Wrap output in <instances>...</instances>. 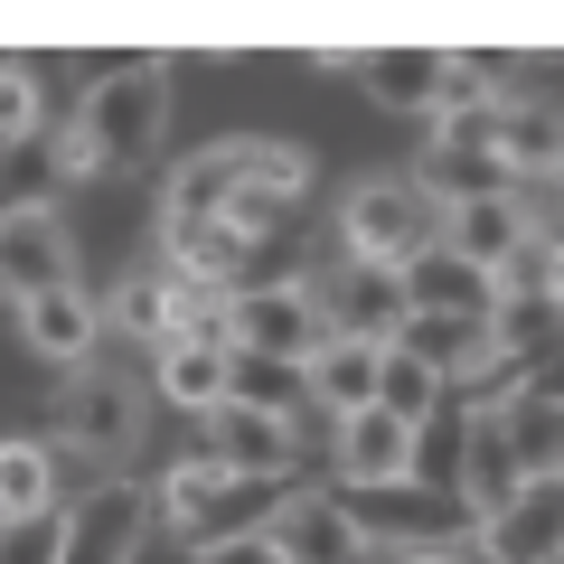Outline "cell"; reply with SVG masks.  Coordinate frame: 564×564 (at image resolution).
<instances>
[{
    "label": "cell",
    "instance_id": "e0dca14e",
    "mask_svg": "<svg viewBox=\"0 0 564 564\" xmlns=\"http://www.w3.org/2000/svg\"><path fill=\"white\" fill-rule=\"evenodd\" d=\"M518 236H536V226H527V207H518V188H499V198H462V207H443V254L480 263V273H499V263L518 254Z\"/></svg>",
    "mask_w": 564,
    "mask_h": 564
},
{
    "label": "cell",
    "instance_id": "7402d4cb",
    "mask_svg": "<svg viewBox=\"0 0 564 564\" xmlns=\"http://www.w3.org/2000/svg\"><path fill=\"white\" fill-rule=\"evenodd\" d=\"M226 404H254V414L302 423L311 414V386H302V367H282V358H245V348H226Z\"/></svg>",
    "mask_w": 564,
    "mask_h": 564
},
{
    "label": "cell",
    "instance_id": "cb8c5ba5",
    "mask_svg": "<svg viewBox=\"0 0 564 564\" xmlns=\"http://www.w3.org/2000/svg\"><path fill=\"white\" fill-rule=\"evenodd\" d=\"M151 386H161L170 404H188V414H217V404H226V348L170 339L161 358H151Z\"/></svg>",
    "mask_w": 564,
    "mask_h": 564
},
{
    "label": "cell",
    "instance_id": "f1b7e54d",
    "mask_svg": "<svg viewBox=\"0 0 564 564\" xmlns=\"http://www.w3.org/2000/svg\"><path fill=\"white\" fill-rule=\"evenodd\" d=\"M555 273H564L555 236H518V254H508L489 282H499V302H555Z\"/></svg>",
    "mask_w": 564,
    "mask_h": 564
},
{
    "label": "cell",
    "instance_id": "83f0119b",
    "mask_svg": "<svg viewBox=\"0 0 564 564\" xmlns=\"http://www.w3.org/2000/svg\"><path fill=\"white\" fill-rule=\"evenodd\" d=\"M95 311L122 329V339H151V348L170 339V282H161V273H132V282H113V302H95Z\"/></svg>",
    "mask_w": 564,
    "mask_h": 564
},
{
    "label": "cell",
    "instance_id": "6da1fadb",
    "mask_svg": "<svg viewBox=\"0 0 564 564\" xmlns=\"http://www.w3.org/2000/svg\"><path fill=\"white\" fill-rule=\"evenodd\" d=\"M282 499H292V480H245V470H217L198 452V462H170L161 470L151 518H170V536L198 555V545H226V536H263Z\"/></svg>",
    "mask_w": 564,
    "mask_h": 564
},
{
    "label": "cell",
    "instance_id": "2e32d148",
    "mask_svg": "<svg viewBox=\"0 0 564 564\" xmlns=\"http://www.w3.org/2000/svg\"><path fill=\"white\" fill-rule=\"evenodd\" d=\"M499 443L518 462V480H564V404L545 377H527L518 395L499 404Z\"/></svg>",
    "mask_w": 564,
    "mask_h": 564
},
{
    "label": "cell",
    "instance_id": "f546056e",
    "mask_svg": "<svg viewBox=\"0 0 564 564\" xmlns=\"http://www.w3.org/2000/svg\"><path fill=\"white\" fill-rule=\"evenodd\" d=\"M39 122H47L39 76H29V66H0V151H10V141H39Z\"/></svg>",
    "mask_w": 564,
    "mask_h": 564
},
{
    "label": "cell",
    "instance_id": "ba28073f",
    "mask_svg": "<svg viewBox=\"0 0 564 564\" xmlns=\"http://www.w3.org/2000/svg\"><path fill=\"white\" fill-rule=\"evenodd\" d=\"M76 282V236L57 207H10L0 217V302H39Z\"/></svg>",
    "mask_w": 564,
    "mask_h": 564
},
{
    "label": "cell",
    "instance_id": "5b68a950",
    "mask_svg": "<svg viewBox=\"0 0 564 564\" xmlns=\"http://www.w3.org/2000/svg\"><path fill=\"white\" fill-rule=\"evenodd\" d=\"M57 452H85V462H122L141 452V386L132 377H104V367H66L57 386Z\"/></svg>",
    "mask_w": 564,
    "mask_h": 564
},
{
    "label": "cell",
    "instance_id": "9c48e42d",
    "mask_svg": "<svg viewBox=\"0 0 564 564\" xmlns=\"http://www.w3.org/2000/svg\"><path fill=\"white\" fill-rule=\"evenodd\" d=\"M311 282V302H321V321H329V339H395V321H404V292H395V273H377V263H321V273H302Z\"/></svg>",
    "mask_w": 564,
    "mask_h": 564
},
{
    "label": "cell",
    "instance_id": "277c9868",
    "mask_svg": "<svg viewBox=\"0 0 564 564\" xmlns=\"http://www.w3.org/2000/svg\"><path fill=\"white\" fill-rule=\"evenodd\" d=\"M348 527L377 545H395V555H452L462 536H480L470 527V508L452 499L443 480H386V489H339Z\"/></svg>",
    "mask_w": 564,
    "mask_h": 564
},
{
    "label": "cell",
    "instance_id": "44dd1931",
    "mask_svg": "<svg viewBox=\"0 0 564 564\" xmlns=\"http://www.w3.org/2000/svg\"><path fill=\"white\" fill-rule=\"evenodd\" d=\"M302 386H311V404H321L329 423L367 414V404H377V339H321V358L302 367Z\"/></svg>",
    "mask_w": 564,
    "mask_h": 564
},
{
    "label": "cell",
    "instance_id": "484cf974",
    "mask_svg": "<svg viewBox=\"0 0 564 564\" xmlns=\"http://www.w3.org/2000/svg\"><path fill=\"white\" fill-rule=\"evenodd\" d=\"M377 414L414 423V433H423V423H433V414H443V377H433V367H414V358H404L395 339L377 348Z\"/></svg>",
    "mask_w": 564,
    "mask_h": 564
},
{
    "label": "cell",
    "instance_id": "9a60e30c",
    "mask_svg": "<svg viewBox=\"0 0 564 564\" xmlns=\"http://www.w3.org/2000/svg\"><path fill=\"white\" fill-rule=\"evenodd\" d=\"M555 545H564V480H527L518 499L480 527L489 564H555Z\"/></svg>",
    "mask_w": 564,
    "mask_h": 564
},
{
    "label": "cell",
    "instance_id": "30bf717a",
    "mask_svg": "<svg viewBox=\"0 0 564 564\" xmlns=\"http://www.w3.org/2000/svg\"><path fill=\"white\" fill-rule=\"evenodd\" d=\"M329 462H339V489H386V480H414L423 470V433L367 404V414L329 423Z\"/></svg>",
    "mask_w": 564,
    "mask_h": 564
},
{
    "label": "cell",
    "instance_id": "4dcf8cb0",
    "mask_svg": "<svg viewBox=\"0 0 564 564\" xmlns=\"http://www.w3.org/2000/svg\"><path fill=\"white\" fill-rule=\"evenodd\" d=\"M0 564H57V508H47V518L0 527Z\"/></svg>",
    "mask_w": 564,
    "mask_h": 564
},
{
    "label": "cell",
    "instance_id": "7c38bea8",
    "mask_svg": "<svg viewBox=\"0 0 564 564\" xmlns=\"http://www.w3.org/2000/svg\"><path fill=\"white\" fill-rule=\"evenodd\" d=\"M207 462L245 470V480H292V470H302V443H292V423H282V414L217 404V414H207Z\"/></svg>",
    "mask_w": 564,
    "mask_h": 564
},
{
    "label": "cell",
    "instance_id": "52a82bcc",
    "mask_svg": "<svg viewBox=\"0 0 564 564\" xmlns=\"http://www.w3.org/2000/svg\"><path fill=\"white\" fill-rule=\"evenodd\" d=\"M151 489L141 480H95L76 508L57 518V564H141V536H151Z\"/></svg>",
    "mask_w": 564,
    "mask_h": 564
},
{
    "label": "cell",
    "instance_id": "d4e9b609",
    "mask_svg": "<svg viewBox=\"0 0 564 564\" xmlns=\"http://www.w3.org/2000/svg\"><path fill=\"white\" fill-rule=\"evenodd\" d=\"M555 321H564L555 302H489L480 339H489V358H508V367H527V377H536L545 348H555Z\"/></svg>",
    "mask_w": 564,
    "mask_h": 564
},
{
    "label": "cell",
    "instance_id": "d6986e66",
    "mask_svg": "<svg viewBox=\"0 0 564 564\" xmlns=\"http://www.w3.org/2000/svg\"><path fill=\"white\" fill-rule=\"evenodd\" d=\"M555 161H564V122H555V104H499V170H508V188H545L555 180Z\"/></svg>",
    "mask_w": 564,
    "mask_h": 564
},
{
    "label": "cell",
    "instance_id": "d6a6232c",
    "mask_svg": "<svg viewBox=\"0 0 564 564\" xmlns=\"http://www.w3.org/2000/svg\"><path fill=\"white\" fill-rule=\"evenodd\" d=\"M386 564H452V555H386Z\"/></svg>",
    "mask_w": 564,
    "mask_h": 564
},
{
    "label": "cell",
    "instance_id": "ac0fdd59",
    "mask_svg": "<svg viewBox=\"0 0 564 564\" xmlns=\"http://www.w3.org/2000/svg\"><path fill=\"white\" fill-rule=\"evenodd\" d=\"M20 339L39 348L47 367H95V339H104V311L85 302L76 282H66V292H39V302H20Z\"/></svg>",
    "mask_w": 564,
    "mask_h": 564
},
{
    "label": "cell",
    "instance_id": "4fadbf2b",
    "mask_svg": "<svg viewBox=\"0 0 564 564\" xmlns=\"http://www.w3.org/2000/svg\"><path fill=\"white\" fill-rule=\"evenodd\" d=\"M395 292H404L414 321H489V302H499V282H489L480 263L443 254V245H423V254L395 273Z\"/></svg>",
    "mask_w": 564,
    "mask_h": 564
},
{
    "label": "cell",
    "instance_id": "4316f807",
    "mask_svg": "<svg viewBox=\"0 0 564 564\" xmlns=\"http://www.w3.org/2000/svg\"><path fill=\"white\" fill-rule=\"evenodd\" d=\"M245 188L273 198V207H292L311 188V151H302V141H254V132H245Z\"/></svg>",
    "mask_w": 564,
    "mask_h": 564
},
{
    "label": "cell",
    "instance_id": "836d02e7",
    "mask_svg": "<svg viewBox=\"0 0 564 564\" xmlns=\"http://www.w3.org/2000/svg\"><path fill=\"white\" fill-rule=\"evenodd\" d=\"M452 564H489V555H480V545H470V555H452Z\"/></svg>",
    "mask_w": 564,
    "mask_h": 564
},
{
    "label": "cell",
    "instance_id": "7a4b0ae2",
    "mask_svg": "<svg viewBox=\"0 0 564 564\" xmlns=\"http://www.w3.org/2000/svg\"><path fill=\"white\" fill-rule=\"evenodd\" d=\"M423 245H443V198L414 180V170H377L339 198V254L377 263V273H404Z\"/></svg>",
    "mask_w": 564,
    "mask_h": 564
},
{
    "label": "cell",
    "instance_id": "1f68e13d",
    "mask_svg": "<svg viewBox=\"0 0 564 564\" xmlns=\"http://www.w3.org/2000/svg\"><path fill=\"white\" fill-rule=\"evenodd\" d=\"M188 564H282V555H273V536H226V545H198Z\"/></svg>",
    "mask_w": 564,
    "mask_h": 564
},
{
    "label": "cell",
    "instance_id": "603a6c76",
    "mask_svg": "<svg viewBox=\"0 0 564 564\" xmlns=\"http://www.w3.org/2000/svg\"><path fill=\"white\" fill-rule=\"evenodd\" d=\"M47 508H57V452H39V433L0 443V527L47 518Z\"/></svg>",
    "mask_w": 564,
    "mask_h": 564
},
{
    "label": "cell",
    "instance_id": "8992f818",
    "mask_svg": "<svg viewBox=\"0 0 564 564\" xmlns=\"http://www.w3.org/2000/svg\"><path fill=\"white\" fill-rule=\"evenodd\" d=\"M329 339L321 302H311V282H245L236 311H226V348H245V358H282V367H311Z\"/></svg>",
    "mask_w": 564,
    "mask_h": 564
},
{
    "label": "cell",
    "instance_id": "3957f363",
    "mask_svg": "<svg viewBox=\"0 0 564 564\" xmlns=\"http://www.w3.org/2000/svg\"><path fill=\"white\" fill-rule=\"evenodd\" d=\"M66 132L85 141V161H95V170H141L151 151H161V132H170V76H161L151 57L95 76Z\"/></svg>",
    "mask_w": 564,
    "mask_h": 564
},
{
    "label": "cell",
    "instance_id": "5bb4252c",
    "mask_svg": "<svg viewBox=\"0 0 564 564\" xmlns=\"http://www.w3.org/2000/svg\"><path fill=\"white\" fill-rule=\"evenodd\" d=\"M348 66H358V85L386 104V113H423L433 122L443 76H452V47H348Z\"/></svg>",
    "mask_w": 564,
    "mask_h": 564
},
{
    "label": "cell",
    "instance_id": "8fae6325",
    "mask_svg": "<svg viewBox=\"0 0 564 564\" xmlns=\"http://www.w3.org/2000/svg\"><path fill=\"white\" fill-rule=\"evenodd\" d=\"M273 555L282 564H367V536L348 527V508H339V489H292V499L273 508Z\"/></svg>",
    "mask_w": 564,
    "mask_h": 564
},
{
    "label": "cell",
    "instance_id": "ffe728a7",
    "mask_svg": "<svg viewBox=\"0 0 564 564\" xmlns=\"http://www.w3.org/2000/svg\"><path fill=\"white\" fill-rule=\"evenodd\" d=\"M236 188H245V132H236V141H207V151H188V161L170 170L161 217H226Z\"/></svg>",
    "mask_w": 564,
    "mask_h": 564
}]
</instances>
